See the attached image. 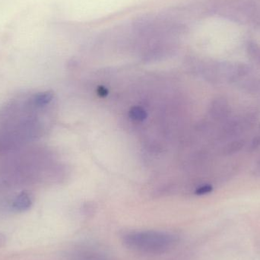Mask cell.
<instances>
[{"label": "cell", "mask_w": 260, "mask_h": 260, "mask_svg": "<svg viewBox=\"0 0 260 260\" xmlns=\"http://www.w3.org/2000/svg\"><path fill=\"white\" fill-rule=\"evenodd\" d=\"M31 200L27 194L21 193L16 197L13 203L14 209L18 211H24L30 208Z\"/></svg>", "instance_id": "5"}, {"label": "cell", "mask_w": 260, "mask_h": 260, "mask_svg": "<svg viewBox=\"0 0 260 260\" xmlns=\"http://www.w3.org/2000/svg\"><path fill=\"white\" fill-rule=\"evenodd\" d=\"M213 187L211 185L205 184L203 186H200L198 189L196 190V194L199 196L206 195L212 192Z\"/></svg>", "instance_id": "9"}, {"label": "cell", "mask_w": 260, "mask_h": 260, "mask_svg": "<svg viewBox=\"0 0 260 260\" xmlns=\"http://www.w3.org/2000/svg\"><path fill=\"white\" fill-rule=\"evenodd\" d=\"M245 145L246 142L244 139H233L231 142H228L227 145L222 148L223 154L232 155V154H237L243 149Z\"/></svg>", "instance_id": "4"}, {"label": "cell", "mask_w": 260, "mask_h": 260, "mask_svg": "<svg viewBox=\"0 0 260 260\" xmlns=\"http://www.w3.org/2000/svg\"><path fill=\"white\" fill-rule=\"evenodd\" d=\"M260 146V133L259 134L256 135L251 142H250V146H249L248 149L250 151H254L255 149Z\"/></svg>", "instance_id": "10"}, {"label": "cell", "mask_w": 260, "mask_h": 260, "mask_svg": "<svg viewBox=\"0 0 260 260\" xmlns=\"http://www.w3.org/2000/svg\"><path fill=\"white\" fill-rule=\"evenodd\" d=\"M98 93L101 97H105L108 95V90L105 87L100 86L98 88Z\"/></svg>", "instance_id": "11"}, {"label": "cell", "mask_w": 260, "mask_h": 260, "mask_svg": "<svg viewBox=\"0 0 260 260\" xmlns=\"http://www.w3.org/2000/svg\"><path fill=\"white\" fill-rule=\"evenodd\" d=\"M129 115L132 119L139 120V121H142L147 118V113L139 107H135V108H132Z\"/></svg>", "instance_id": "7"}, {"label": "cell", "mask_w": 260, "mask_h": 260, "mask_svg": "<svg viewBox=\"0 0 260 260\" xmlns=\"http://www.w3.org/2000/svg\"><path fill=\"white\" fill-rule=\"evenodd\" d=\"M47 106L41 93L11 101L0 111V152L17 149L40 136L38 111Z\"/></svg>", "instance_id": "1"}, {"label": "cell", "mask_w": 260, "mask_h": 260, "mask_svg": "<svg viewBox=\"0 0 260 260\" xmlns=\"http://www.w3.org/2000/svg\"><path fill=\"white\" fill-rule=\"evenodd\" d=\"M212 114L214 118L224 121L229 118L231 114L230 105L224 99H218L212 107Z\"/></svg>", "instance_id": "3"}, {"label": "cell", "mask_w": 260, "mask_h": 260, "mask_svg": "<svg viewBox=\"0 0 260 260\" xmlns=\"http://www.w3.org/2000/svg\"><path fill=\"white\" fill-rule=\"evenodd\" d=\"M247 51L250 57L260 65V46L254 43H250L247 47Z\"/></svg>", "instance_id": "6"}, {"label": "cell", "mask_w": 260, "mask_h": 260, "mask_svg": "<svg viewBox=\"0 0 260 260\" xmlns=\"http://www.w3.org/2000/svg\"><path fill=\"white\" fill-rule=\"evenodd\" d=\"M123 242L126 247L136 251L158 254L174 247L177 238L166 232L148 231L128 234L125 235Z\"/></svg>", "instance_id": "2"}, {"label": "cell", "mask_w": 260, "mask_h": 260, "mask_svg": "<svg viewBox=\"0 0 260 260\" xmlns=\"http://www.w3.org/2000/svg\"><path fill=\"white\" fill-rule=\"evenodd\" d=\"M78 256H79L78 260H107L102 255L87 253V252L86 253H79Z\"/></svg>", "instance_id": "8"}]
</instances>
